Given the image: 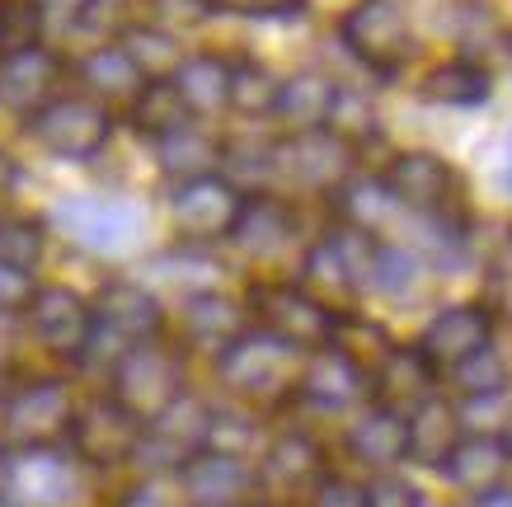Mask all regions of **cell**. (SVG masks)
Listing matches in <instances>:
<instances>
[{
	"mask_svg": "<svg viewBox=\"0 0 512 507\" xmlns=\"http://www.w3.org/2000/svg\"><path fill=\"white\" fill-rule=\"evenodd\" d=\"M301 357L306 353H301L296 343L249 324L226 353H217L207 362V371H212V395L245 404V409H259V414L292 409Z\"/></svg>",
	"mask_w": 512,
	"mask_h": 507,
	"instance_id": "6da1fadb",
	"label": "cell"
},
{
	"mask_svg": "<svg viewBox=\"0 0 512 507\" xmlns=\"http://www.w3.org/2000/svg\"><path fill=\"white\" fill-rule=\"evenodd\" d=\"M90 306H94V343H90L80 371H94L99 381L109 376L113 362H118L127 348L170 334V306H165V296H160L146 277H132V273L104 277V282L94 287Z\"/></svg>",
	"mask_w": 512,
	"mask_h": 507,
	"instance_id": "7a4b0ae2",
	"label": "cell"
},
{
	"mask_svg": "<svg viewBox=\"0 0 512 507\" xmlns=\"http://www.w3.org/2000/svg\"><path fill=\"white\" fill-rule=\"evenodd\" d=\"M76 404H80V390L71 381V371L24 367L15 381L0 390V442L10 451L66 446Z\"/></svg>",
	"mask_w": 512,
	"mask_h": 507,
	"instance_id": "3957f363",
	"label": "cell"
},
{
	"mask_svg": "<svg viewBox=\"0 0 512 507\" xmlns=\"http://www.w3.org/2000/svg\"><path fill=\"white\" fill-rule=\"evenodd\" d=\"M19 329H24V348L43 353L57 371L76 376L94 343V306L90 296L66 282H38L29 306L19 310Z\"/></svg>",
	"mask_w": 512,
	"mask_h": 507,
	"instance_id": "277c9868",
	"label": "cell"
},
{
	"mask_svg": "<svg viewBox=\"0 0 512 507\" xmlns=\"http://www.w3.org/2000/svg\"><path fill=\"white\" fill-rule=\"evenodd\" d=\"M245 306H249V324L268 329V334L296 343L301 353L325 348L339 334L343 310L320 301L311 287H301L296 277H249L245 282Z\"/></svg>",
	"mask_w": 512,
	"mask_h": 507,
	"instance_id": "5b68a950",
	"label": "cell"
},
{
	"mask_svg": "<svg viewBox=\"0 0 512 507\" xmlns=\"http://www.w3.org/2000/svg\"><path fill=\"white\" fill-rule=\"evenodd\" d=\"M99 385L146 423V418H156L160 409H170L188 385H193L188 381V353L170 334L151 338V343H137V348H127V353L113 362V371Z\"/></svg>",
	"mask_w": 512,
	"mask_h": 507,
	"instance_id": "8992f818",
	"label": "cell"
},
{
	"mask_svg": "<svg viewBox=\"0 0 512 507\" xmlns=\"http://www.w3.org/2000/svg\"><path fill=\"white\" fill-rule=\"evenodd\" d=\"M207 432H212V390L188 385L170 409H160L156 418H146V432H141L137 456H132V470H127V475L174 479L184 470V461H193L202 446H207Z\"/></svg>",
	"mask_w": 512,
	"mask_h": 507,
	"instance_id": "52a82bcc",
	"label": "cell"
},
{
	"mask_svg": "<svg viewBox=\"0 0 512 507\" xmlns=\"http://www.w3.org/2000/svg\"><path fill=\"white\" fill-rule=\"evenodd\" d=\"M141 432H146V423H141L127 404L113 400L104 385H94L76 404L66 451H71L90 475H118V470H132Z\"/></svg>",
	"mask_w": 512,
	"mask_h": 507,
	"instance_id": "ba28073f",
	"label": "cell"
},
{
	"mask_svg": "<svg viewBox=\"0 0 512 507\" xmlns=\"http://www.w3.org/2000/svg\"><path fill=\"white\" fill-rule=\"evenodd\" d=\"M329 446L315 437L306 423H282V428L268 432L264 451L254 461V475H259V498H273V503L301 507L306 493L329 475Z\"/></svg>",
	"mask_w": 512,
	"mask_h": 507,
	"instance_id": "9c48e42d",
	"label": "cell"
},
{
	"mask_svg": "<svg viewBox=\"0 0 512 507\" xmlns=\"http://www.w3.org/2000/svg\"><path fill=\"white\" fill-rule=\"evenodd\" d=\"M52 221H57V231L71 245L90 249V254H104V259L132 254L141 245V235H146V207L132 198L76 193V198H62L52 207Z\"/></svg>",
	"mask_w": 512,
	"mask_h": 507,
	"instance_id": "30bf717a",
	"label": "cell"
},
{
	"mask_svg": "<svg viewBox=\"0 0 512 507\" xmlns=\"http://www.w3.org/2000/svg\"><path fill=\"white\" fill-rule=\"evenodd\" d=\"M372 254H376V235L353 231V226H334L301 254L296 282L311 287L320 301L339 306L353 296L367 292V273H372Z\"/></svg>",
	"mask_w": 512,
	"mask_h": 507,
	"instance_id": "8fae6325",
	"label": "cell"
},
{
	"mask_svg": "<svg viewBox=\"0 0 512 507\" xmlns=\"http://www.w3.org/2000/svg\"><path fill=\"white\" fill-rule=\"evenodd\" d=\"M24 132H29L47 155L57 160H71V165H85L109 146L113 137V108L99 104L94 94H62L47 108H38L33 118H24Z\"/></svg>",
	"mask_w": 512,
	"mask_h": 507,
	"instance_id": "7c38bea8",
	"label": "cell"
},
{
	"mask_svg": "<svg viewBox=\"0 0 512 507\" xmlns=\"http://www.w3.org/2000/svg\"><path fill=\"white\" fill-rule=\"evenodd\" d=\"M367 400H372V371L362 367L348 348L325 343V348H311L301 357L292 409H306V414L320 418H343L357 414Z\"/></svg>",
	"mask_w": 512,
	"mask_h": 507,
	"instance_id": "4fadbf2b",
	"label": "cell"
},
{
	"mask_svg": "<svg viewBox=\"0 0 512 507\" xmlns=\"http://www.w3.org/2000/svg\"><path fill=\"white\" fill-rule=\"evenodd\" d=\"M339 38L376 76H400L404 62L414 57V29L404 19L400 0H357L339 19Z\"/></svg>",
	"mask_w": 512,
	"mask_h": 507,
	"instance_id": "5bb4252c",
	"label": "cell"
},
{
	"mask_svg": "<svg viewBox=\"0 0 512 507\" xmlns=\"http://www.w3.org/2000/svg\"><path fill=\"white\" fill-rule=\"evenodd\" d=\"M245 329H249L245 296L226 292V287L188 292V296H179V306L170 310V338L188 357H207V362L217 353H226Z\"/></svg>",
	"mask_w": 512,
	"mask_h": 507,
	"instance_id": "9a60e30c",
	"label": "cell"
},
{
	"mask_svg": "<svg viewBox=\"0 0 512 507\" xmlns=\"http://www.w3.org/2000/svg\"><path fill=\"white\" fill-rule=\"evenodd\" d=\"M90 479L94 475L66 446L15 451V456H10L5 498H15L19 507H80L90 498Z\"/></svg>",
	"mask_w": 512,
	"mask_h": 507,
	"instance_id": "2e32d148",
	"label": "cell"
},
{
	"mask_svg": "<svg viewBox=\"0 0 512 507\" xmlns=\"http://www.w3.org/2000/svg\"><path fill=\"white\" fill-rule=\"evenodd\" d=\"M245 207V193L231 179H193V184H170V221L174 240L193 249L226 245L235 231V216Z\"/></svg>",
	"mask_w": 512,
	"mask_h": 507,
	"instance_id": "e0dca14e",
	"label": "cell"
},
{
	"mask_svg": "<svg viewBox=\"0 0 512 507\" xmlns=\"http://www.w3.org/2000/svg\"><path fill=\"white\" fill-rule=\"evenodd\" d=\"M390 188V198L400 202V212H414L423 221H442V216H461L456 207V193H461V179L456 169L433 151H404L390 160V169L381 174Z\"/></svg>",
	"mask_w": 512,
	"mask_h": 507,
	"instance_id": "ac0fdd59",
	"label": "cell"
},
{
	"mask_svg": "<svg viewBox=\"0 0 512 507\" xmlns=\"http://www.w3.org/2000/svg\"><path fill=\"white\" fill-rule=\"evenodd\" d=\"M414 343H419V353L437 367V376L447 381L466 357L484 353V348L494 343V310L484 306V301H451V306L428 315V324L419 329Z\"/></svg>",
	"mask_w": 512,
	"mask_h": 507,
	"instance_id": "d6986e66",
	"label": "cell"
},
{
	"mask_svg": "<svg viewBox=\"0 0 512 507\" xmlns=\"http://www.w3.org/2000/svg\"><path fill=\"white\" fill-rule=\"evenodd\" d=\"M357 146L334 137L329 127H311V132H287L278 141V169L287 184L315 188V193H334L343 179H353Z\"/></svg>",
	"mask_w": 512,
	"mask_h": 507,
	"instance_id": "ffe728a7",
	"label": "cell"
},
{
	"mask_svg": "<svg viewBox=\"0 0 512 507\" xmlns=\"http://www.w3.org/2000/svg\"><path fill=\"white\" fill-rule=\"evenodd\" d=\"M339 446L362 475L404 470V465H409V423H404V414L386 409V404L367 400L357 414H348Z\"/></svg>",
	"mask_w": 512,
	"mask_h": 507,
	"instance_id": "44dd1931",
	"label": "cell"
},
{
	"mask_svg": "<svg viewBox=\"0 0 512 507\" xmlns=\"http://www.w3.org/2000/svg\"><path fill=\"white\" fill-rule=\"evenodd\" d=\"M174 484H179V498L188 507H249L259 498L254 461L226 456V451H212V446H202L193 461H184Z\"/></svg>",
	"mask_w": 512,
	"mask_h": 507,
	"instance_id": "7402d4cb",
	"label": "cell"
},
{
	"mask_svg": "<svg viewBox=\"0 0 512 507\" xmlns=\"http://www.w3.org/2000/svg\"><path fill=\"white\" fill-rule=\"evenodd\" d=\"M296 240V207L282 193H268V188H249L245 207L235 216V231L226 245L249 263H273L282 259Z\"/></svg>",
	"mask_w": 512,
	"mask_h": 507,
	"instance_id": "603a6c76",
	"label": "cell"
},
{
	"mask_svg": "<svg viewBox=\"0 0 512 507\" xmlns=\"http://www.w3.org/2000/svg\"><path fill=\"white\" fill-rule=\"evenodd\" d=\"M437 475L447 479L456 493H489L498 484H512V437L508 428H466V437L451 446Z\"/></svg>",
	"mask_w": 512,
	"mask_h": 507,
	"instance_id": "cb8c5ba5",
	"label": "cell"
},
{
	"mask_svg": "<svg viewBox=\"0 0 512 507\" xmlns=\"http://www.w3.org/2000/svg\"><path fill=\"white\" fill-rule=\"evenodd\" d=\"M442 395V376L419 343H390L386 353L372 362V400L395 409V414H414L423 400Z\"/></svg>",
	"mask_w": 512,
	"mask_h": 507,
	"instance_id": "d4e9b609",
	"label": "cell"
},
{
	"mask_svg": "<svg viewBox=\"0 0 512 507\" xmlns=\"http://www.w3.org/2000/svg\"><path fill=\"white\" fill-rule=\"evenodd\" d=\"M62 57L47 52V47H29V52H10L0 57V104L33 118L38 108H47L52 99H62Z\"/></svg>",
	"mask_w": 512,
	"mask_h": 507,
	"instance_id": "484cf974",
	"label": "cell"
},
{
	"mask_svg": "<svg viewBox=\"0 0 512 507\" xmlns=\"http://www.w3.org/2000/svg\"><path fill=\"white\" fill-rule=\"evenodd\" d=\"M404 423H409V465H423V470H442L451 446L466 437L461 404H451L447 395L423 400L414 414H404Z\"/></svg>",
	"mask_w": 512,
	"mask_h": 507,
	"instance_id": "4316f807",
	"label": "cell"
},
{
	"mask_svg": "<svg viewBox=\"0 0 512 507\" xmlns=\"http://www.w3.org/2000/svg\"><path fill=\"white\" fill-rule=\"evenodd\" d=\"M170 80L193 118H212L221 108H231V62L217 57V52H193V57H184V66H179Z\"/></svg>",
	"mask_w": 512,
	"mask_h": 507,
	"instance_id": "83f0119b",
	"label": "cell"
},
{
	"mask_svg": "<svg viewBox=\"0 0 512 507\" xmlns=\"http://www.w3.org/2000/svg\"><path fill=\"white\" fill-rule=\"evenodd\" d=\"M329 212L339 216V226L376 235L390 216L400 212V202L390 198L386 179H376V174H353V179H343V184L329 193Z\"/></svg>",
	"mask_w": 512,
	"mask_h": 507,
	"instance_id": "f1b7e54d",
	"label": "cell"
},
{
	"mask_svg": "<svg viewBox=\"0 0 512 507\" xmlns=\"http://www.w3.org/2000/svg\"><path fill=\"white\" fill-rule=\"evenodd\" d=\"M156 165L170 184L212 179V174H221V141L188 123V127H179V132H170L165 141H156Z\"/></svg>",
	"mask_w": 512,
	"mask_h": 507,
	"instance_id": "f546056e",
	"label": "cell"
},
{
	"mask_svg": "<svg viewBox=\"0 0 512 507\" xmlns=\"http://www.w3.org/2000/svg\"><path fill=\"white\" fill-rule=\"evenodd\" d=\"M268 432H273L268 428V414L212 395V432H207L212 451H226V456H240V461H259Z\"/></svg>",
	"mask_w": 512,
	"mask_h": 507,
	"instance_id": "4dcf8cb0",
	"label": "cell"
},
{
	"mask_svg": "<svg viewBox=\"0 0 512 507\" xmlns=\"http://www.w3.org/2000/svg\"><path fill=\"white\" fill-rule=\"evenodd\" d=\"M334 99H339V85L320 71H296L292 80H282L278 94V113L292 132H311V127H325L329 113H334Z\"/></svg>",
	"mask_w": 512,
	"mask_h": 507,
	"instance_id": "1f68e13d",
	"label": "cell"
},
{
	"mask_svg": "<svg viewBox=\"0 0 512 507\" xmlns=\"http://www.w3.org/2000/svg\"><path fill=\"white\" fill-rule=\"evenodd\" d=\"M419 94L428 104H442V108H475L494 94V76H489V66L470 62V57H451V62L433 66L423 76Z\"/></svg>",
	"mask_w": 512,
	"mask_h": 507,
	"instance_id": "d6a6232c",
	"label": "cell"
},
{
	"mask_svg": "<svg viewBox=\"0 0 512 507\" xmlns=\"http://www.w3.org/2000/svg\"><path fill=\"white\" fill-rule=\"evenodd\" d=\"M80 80L90 85V94L99 104H132L146 85V76L137 71V62L127 57L123 47H94L90 57L80 62Z\"/></svg>",
	"mask_w": 512,
	"mask_h": 507,
	"instance_id": "836d02e7",
	"label": "cell"
},
{
	"mask_svg": "<svg viewBox=\"0 0 512 507\" xmlns=\"http://www.w3.org/2000/svg\"><path fill=\"white\" fill-rule=\"evenodd\" d=\"M127 123L137 127L141 137L165 141L170 132H179V127L193 123V113H188V104L179 99L174 80H146L141 94L127 104Z\"/></svg>",
	"mask_w": 512,
	"mask_h": 507,
	"instance_id": "e575fe53",
	"label": "cell"
},
{
	"mask_svg": "<svg viewBox=\"0 0 512 507\" xmlns=\"http://www.w3.org/2000/svg\"><path fill=\"white\" fill-rule=\"evenodd\" d=\"M451 385H456V395L466 404H480V400H508V390H512V367H508V357L498 353L494 343L484 348V353L466 357L461 367L447 376Z\"/></svg>",
	"mask_w": 512,
	"mask_h": 507,
	"instance_id": "d590c367",
	"label": "cell"
},
{
	"mask_svg": "<svg viewBox=\"0 0 512 507\" xmlns=\"http://www.w3.org/2000/svg\"><path fill=\"white\" fill-rule=\"evenodd\" d=\"M118 47L137 62V71L146 80H170L174 71L184 66V57H179V38L165 33V29H156V24H132V29H123L118 33Z\"/></svg>",
	"mask_w": 512,
	"mask_h": 507,
	"instance_id": "8d00e7d4",
	"label": "cell"
},
{
	"mask_svg": "<svg viewBox=\"0 0 512 507\" xmlns=\"http://www.w3.org/2000/svg\"><path fill=\"white\" fill-rule=\"evenodd\" d=\"M282 80L254 57H235L231 62V108L240 118H273L278 113Z\"/></svg>",
	"mask_w": 512,
	"mask_h": 507,
	"instance_id": "74e56055",
	"label": "cell"
},
{
	"mask_svg": "<svg viewBox=\"0 0 512 507\" xmlns=\"http://www.w3.org/2000/svg\"><path fill=\"white\" fill-rule=\"evenodd\" d=\"M47 254V221L29 212H0V263H10L19 273H33L43 268Z\"/></svg>",
	"mask_w": 512,
	"mask_h": 507,
	"instance_id": "f35d334b",
	"label": "cell"
},
{
	"mask_svg": "<svg viewBox=\"0 0 512 507\" xmlns=\"http://www.w3.org/2000/svg\"><path fill=\"white\" fill-rule=\"evenodd\" d=\"M423 277V259L414 249L404 245H390V240H376V254H372V273H367V292L372 296H386V301H400L419 287Z\"/></svg>",
	"mask_w": 512,
	"mask_h": 507,
	"instance_id": "ab89813d",
	"label": "cell"
},
{
	"mask_svg": "<svg viewBox=\"0 0 512 507\" xmlns=\"http://www.w3.org/2000/svg\"><path fill=\"white\" fill-rule=\"evenodd\" d=\"M278 169V141H221V179H231L240 193H249V184H264Z\"/></svg>",
	"mask_w": 512,
	"mask_h": 507,
	"instance_id": "60d3db41",
	"label": "cell"
},
{
	"mask_svg": "<svg viewBox=\"0 0 512 507\" xmlns=\"http://www.w3.org/2000/svg\"><path fill=\"white\" fill-rule=\"evenodd\" d=\"M0 24H5V57H10V52L43 47L47 19L33 0H0Z\"/></svg>",
	"mask_w": 512,
	"mask_h": 507,
	"instance_id": "b9f144b4",
	"label": "cell"
},
{
	"mask_svg": "<svg viewBox=\"0 0 512 507\" xmlns=\"http://www.w3.org/2000/svg\"><path fill=\"white\" fill-rule=\"evenodd\" d=\"M325 127L334 132V137L348 141V146H362V137H372L376 132V113H372V104H367V94L343 90L339 85V99H334V113H329Z\"/></svg>",
	"mask_w": 512,
	"mask_h": 507,
	"instance_id": "7bdbcfd3",
	"label": "cell"
},
{
	"mask_svg": "<svg viewBox=\"0 0 512 507\" xmlns=\"http://www.w3.org/2000/svg\"><path fill=\"white\" fill-rule=\"evenodd\" d=\"M362 484H367V507H423V489L404 470L362 475Z\"/></svg>",
	"mask_w": 512,
	"mask_h": 507,
	"instance_id": "ee69618b",
	"label": "cell"
},
{
	"mask_svg": "<svg viewBox=\"0 0 512 507\" xmlns=\"http://www.w3.org/2000/svg\"><path fill=\"white\" fill-rule=\"evenodd\" d=\"M104 507H188L184 498H179V484L174 479H127L123 489L113 493V503Z\"/></svg>",
	"mask_w": 512,
	"mask_h": 507,
	"instance_id": "f6af8a7d",
	"label": "cell"
},
{
	"mask_svg": "<svg viewBox=\"0 0 512 507\" xmlns=\"http://www.w3.org/2000/svg\"><path fill=\"white\" fill-rule=\"evenodd\" d=\"M301 507H367V484L357 475H343V470H329Z\"/></svg>",
	"mask_w": 512,
	"mask_h": 507,
	"instance_id": "bcb514c9",
	"label": "cell"
},
{
	"mask_svg": "<svg viewBox=\"0 0 512 507\" xmlns=\"http://www.w3.org/2000/svg\"><path fill=\"white\" fill-rule=\"evenodd\" d=\"M146 5V24H156L165 33H179V29H193L202 19L212 15L207 0H141Z\"/></svg>",
	"mask_w": 512,
	"mask_h": 507,
	"instance_id": "7dc6e473",
	"label": "cell"
},
{
	"mask_svg": "<svg viewBox=\"0 0 512 507\" xmlns=\"http://www.w3.org/2000/svg\"><path fill=\"white\" fill-rule=\"evenodd\" d=\"M212 15L240 19H273V15H306V0H207Z\"/></svg>",
	"mask_w": 512,
	"mask_h": 507,
	"instance_id": "c3c4849f",
	"label": "cell"
},
{
	"mask_svg": "<svg viewBox=\"0 0 512 507\" xmlns=\"http://www.w3.org/2000/svg\"><path fill=\"white\" fill-rule=\"evenodd\" d=\"M33 287H38L33 273H19L10 263H0V315H19V310L29 306Z\"/></svg>",
	"mask_w": 512,
	"mask_h": 507,
	"instance_id": "681fc988",
	"label": "cell"
},
{
	"mask_svg": "<svg viewBox=\"0 0 512 507\" xmlns=\"http://www.w3.org/2000/svg\"><path fill=\"white\" fill-rule=\"evenodd\" d=\"M43 19H62V24H80V19H90V10L99 0H33Z\"/></svg>",
	"mask_w": 512,
	"mask_h": 507,
	"instance_id": "f907efd6",
	"label": "cell"
},
{
	"mask_svg": "<svg viewBox=\"0 0 512 507\" xmlns=\"http://www.w3.org/2000/svg\"><path fill=\"white\" fill-rule=\"evenodd\" d=\"M461 507H512V484H498V489H489V493L461 498Z\"/></svg>",
	"mask_w": 512,
	"mask_h": 507,
	"instance_id": "816d5d0a",
	"label": "cell"
},
{
	"mask_svg": "<svg viewBox=\"0 0 512 507\" xmlns=\"http://www.w3.org/2000/svg\"><path fill=\"white\" fill-rule=\"evenodd\" d=\"M15 179H19L15 160H10V155L0 151V198H5V193H10V188H15Z\"/></svg>",
	"mask_w": 512,
	"mask_h": 507,
	"instance_id": "f5cc1de1",
	"label": "cell"
},
{
	"mask_svg": "<svg viewBox=\"0 0 512 507\" xmlns=\"http://www.w3.org/2000/svg\"><path fill=\"white\" fill-rule=\"evenodd\" d=\"M10 456H15V451L0 442V498H5V484H10Z\"/></svg>",
	"mask_w": 512,
	"mask_h": 507,
	"instance_id": "db71d44e",
	"label": "cell"
},
{
	"mask_svg": "<svg viewBox=\"0 0 512 507\" xmlns=\"http://www.w3.org/2000/svg\"><path fill=\"white\" fill-rule=\"evenodd\" d=\"M249 507H287V503H273V498H254Z\"/></svg>",
	"mask_w": 512,
	"mask_h": 507,
	"instance_id": "11a10c76",
	"label": "cell"
},
{
	"mask_svg": "<svg viewBox=\"0 0 512 507\" xmlns=\"http://www.w3.org/2000/svg\"><path fill=\"white\" fill-rule=\"evenodd\" d=\"M0 57H5V24H0Z\"/></svg>",
	"mask_w": 512,
	"mask_h": 507,
	"instance_id": "9f6ffc18",
	"label": "cell"
},
{
	"mask_svg": "<svg viewBox=\"0 0 512 507\" xmlns=\"http://www.w3.org/2000/svg\"><path fill=\"white\" fill-rule=\"evenodd\" d=\"M0 507H19V503H15V498H0Z\"/></svg>",
	"mask_w": 512,
	"mask_h": 507,
	"instance_id": "6f0895ef",
	"label": "cell"
},
{
	"mask_svg": "<svg viewBox=\"0 0 512 507\" xmlns=\"http://www.w3.org/2000/svg\"><path fill=\"white\" fill-rule=\"evenodd\" d=\"M503 184H508V188H512V169H508V174H503Z\"/></svg>",
	"mask_w": 512,
	"mask_h": 507,
	"instance_id": "680465c9",
	"label": "cell"
},
{
	"mask_svg": "<svg viewBox=\"0 0 512 507\" xmlns=\"http://www.w3.org/2000/svg\"><path fill=\"white\" fill-rule=\"evenodd\" d=\"M508 43H512V33H508Z\"/></svg>",
	"mask_w": 512,
	"mask_h": 507,
	"instance_id": "91938a15",
	"label": "cell"
},
{
	"mask_svg": "<svg viewBox=\"0 0 512 507\" xmlns=\"http://www.w3.org/2000/svg\"><path fill=\"white\" fill-rule=\"evenodd\" d=\"M508 437H512V428H508Z\"/></svg>",
	"mask_w": 512,
	"mask_h": 507,
	"instance_id": "94428289",
	"label": "cell"
}]
</instances>
